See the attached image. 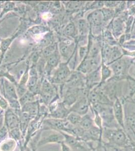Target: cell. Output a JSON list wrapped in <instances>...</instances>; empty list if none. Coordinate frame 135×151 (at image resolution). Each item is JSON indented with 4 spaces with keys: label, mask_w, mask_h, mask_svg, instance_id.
<instances>
[{
    "label": "cell",
    "mask_w": 135,
    "mask_h": 151,
    "mask_svg": "<svg viewBox=\"0 0 135 151\" xmlns=\"http://www.w3.org/2000/svg\"><path fill=\"white\" fill-rule=\"evenodd\" d=\"M101 10L104 18V23L106 27L115 17V9L103 7Z\"/></svg>",
    "instance_id": "obj_20"
},
{
    "label": "cell",
    "mask_w": 135,
    "mask_h": 151,
    "mask_svg": "<svg viewBox=\"0 0 135 151\" xmlns=\"http://www.w3.org/2000/svg\"><path fill=\"white\" fill-rule=\"evenodd\" d=\"M70 112V109L68 108L63 102L58 103L55 109L51 112V118L66 119Z\"/></svg>",
    "instance_id": "obj_12"
},
{
    "label": "cell",
    "mask_w": 135,
    "mask_h": 151,
    "mask_svg": "<svg viewBox=\"0 0 135 151\" xmlns=\"http://www.w3.org/2000/svg\"><path fill=\"white\" fill-rule=\"evenodd\" d=\"M10 131L13 139H14L16 141H19L20 139L21 136H22L19 127L13 129Z\"/></svg>",
    "instance_id": "obj_26"
},
{
    "label": "cell",
    "mask_w": 135,
    "mask_h": 151,
    "mask_svg": "<svg viewBox=\"0 0 135 151\" xmlns=\"http://www.w3.org/2000/svg\"><path fill=\"white\" fill-rule=\"evenodd\" d=\"M111 32L113 36L117 40L125 33V22L118 17H115L105 27Z\"/></svg>",
    "instance_id": "obj_4"
},
{
    "label": "cell",
    "mask_w": 135,
    "mask_h": 151,
    "mask_svg": "<svg viewBox=\"0 0 135 151\" xmlns=\"http://www.w3.org/2000/svg\"><path fill=\"white\" fill-rule=\"evenodd\" d=\"M77 45V42L75 45V42L70 40L62 41L59 45L60 54L64 58L69 61L75 51Z\"/></svg>",
    "instance_id": "obj_9"
},
{
    "label": "cell",
    "mask_w": 135,
    "mask_h": 151,
    "mask_svg": "<svg viewBox=\"0 0 135 151\" xmlns=\"http://www.w3.org/2000/svg\"><path fill=\"white\" fill-rule=\"evenodd\" d=\"M88 52V45L84 46H80L79 50H78V54L79 56L80 62H82V60L87 57Z\"/></svg>",
    "instance_id": "obj_25"
},
{
    "label": "cell",
    "mask_w": 135,
    "mask_h": 151,
    "mask_svg": "<svg viewBox=\"0 0 135 151\" xmlns=\"http://www.w3.org/2000/svg\"><path fill=\"white\" fill-rule=\"evenodd\" d=\"M19 117L12 110L8 109L5 113V123L7 129L12 130L19 127Z\"/></svg>",
    "instance_id": "obj_11"
},
{
    "label": "cell",
    "mask_w": 135,
    "mask_h": 151,
    "mask_svg": "<svg viewBox=\"0 0 135 151\" xmlns=\"http://www.w3.org/2000/svg\"><path fill=\"white\" fill-rule=\"evenodd\" d=\"M134 60V59L131 57L123 55L108 65L113 72V76L110 79L116 81L126 80L130 75L129 70Z\"/></svg>",
    "instance_id": "obj_1"
},
{
    "label": "cell",
    "mask_w": 135,
    "mask_h": 151,
    "mask_svg": "<svg viewBox=\"0 0 135 151\" xmlns=\"http://www.w3.org/2000/svg\"><path fill=\"white\" fill-rule=\"evenodd\" d=\"M16 142L14 139H6L0 143V151H14Z\"/></svg>",
    "instance_id": "obj_16"
},
{
    "label": "cell",
    "mask_w": 135,
    "mask_h": 151,
    "mask_svg": "<svg viewBox=\"0 0 135 151\" xmlns=\"http://www.w3.org/2000/svg\"><path fill=\"white\" fill-rule=\"evenodd\" d=\"M103 137L106 139L108 144L123 148L128 147L131 139L127 132L121 128L109 129L104 127Z\"/></svg>",
    "instance_id": "obj_2"
},
{
    "label": "cell",
    "mask_w": 135,
    "mask_h": 151,
    "mask_svg": "<svg viewBox=\"0 0 135 151\" xmlns=\"http://www.w3.org/2000/svg\"><path fill=\"white\" fill-rule=\"evenodd\" d=\"M34 101V95L32 93L26 92L22 97H21L19 100V103L22 106L28 103Z\"/></svg>",
    "instance_id": "obj_24"
},
{
    "label": "cell",
    "mask_w": 135,
    "mask_h": 151,
    "mask_svg": "<svg viewBox=\"0 0 135 151\" xmlns=\"http://www.w3.org/2000/svg\"><path fill=\"white\" fill-rule=\"evenodd\" d=\"M82 116L74 112L70 111L66 117L69 122L74 126L79 125Z\"/></svg>",
    "instance_id": "obj_22"
},
{
    "label": "cell",
    "mask_w": 135,
    "mask_h": 151,
    "mask_svg": "<svg viewBox=\"0 0 135 151\" xmlns=\"http://www.w3.org/2000/svg\"><path fill=\"white\" fill-rule=\"evenodd\" d=\"M101 55L93 58H84L77 67L76 70L84 75L92 72L101 65Z\"/></svg>",
    "instance_id": "obj_3"
},
{
    "label": "cell",
    "mask_w": 135,
    "mask_h": 151,
    "mask_svg": "<svg viewBox=\"0 0 135 151\" xmlns=\"http://www.w3.org/2000/svg\"><path fill=\"white\" fill-rule=\"evenodd\" d=\"M132 65H134V77L133 78L135 79V60H134Z\"/></svg>",
    "instance_id": "obj_31"
},
{
    "label": "cell",
    "mask_w": 135,
    "mask_h": 151,
    "mask_svg": "<svg viewBox=\"0 0 135 151\" xmlns=\"http://www.w3.org/2000/svg\"><path fill=\"white\" fill-rule=\"evenodd\" d=\"M71 74L72 72L68 65V63H62L55 72L53 77V81L56 83H64L67 81Z\"/></svg>",
    "instance_id": "obj_7"
},
{
    "label": "cell",
    "mask_w": 135,
    "mask_h": 151,
    "mask_svg": "<svg viewBox=\"0 0 135 151\" xmlns=\"http://www.w3.org/2000/svg\"><path fill=\"white\" fill-rule=\"evenodd\" d=\"M125 127H128L135 137V111L125 113Z\"/></svg>",
    "instance_id": "obj_14"
},
{
    "label": "cell",
    "mask_w": 135,
    "mask_h": 151,
    "mask_svg": "<svg viewBox=\"0 0 135 151\" xmlns=\"http://www.w3.org/2000/svg\"><path fill=\"white\" fill-rule=\"evenodd\" d=\"M113 115L117 124L121 128L126 132L125 127V113L123 104L119 98L116 99L113 105Z\"/></svg>",
    "instance_id": "obj_5"
},
{
    "label": "cell",
    "mask_w": 135,
    "mask_h": 151,
    "mask_svg": "<svg viewBox=\"0 0 135 151\" xmlns=\"http://www.w3.org/2000/svg\"><path fill=\"white\" fill-rule=\"evenodd\" d=\"M90 107L88 96L81 95L79 97L75 103L70 108V111L74 112L81 116L87 114Z\"/></svg>",
    "instance_id": "obj_6"
},
{
    "label": "cell",
    "mask_w": 135,
    "mask_h": 151,
    "mask_svg": "<svg viewBox=\"0 0 135 151\" xmlns=\"http://www.w3.org/2000/svg\"><path fill=\"white\" fill-rule=\"evenodd\" d=\"M130 102H131V103H133V104H135V101H133V100H132V101H130Z\"/></svg>",
    "instance_id": "obj_33"
},
{
    "label": "cell",
    "mask_w": 135,
    "mask_h": 151,
    "mask_svg": "<svg viewBox=\"0 0 135 151\" xmlns=\"http://www.w3.org/2000/svg\"><path fill=\"white\" fill-rule=\"evenodd\" d=\"M77 28L79 36L88 37L90 32V27L86 19L80 18L77 21Z\"/></svg>",
    "instance_id": "obj_13"
},
{
    "label": "cell",
    "mask_w": 135,
    "mask_h": 151,
    "mask_svg": "<svg viewBox=\"0 0 135 151\" xmlns=\"http://www.w3.org/2000/svg\"><path fill=\"white\" fill-rule=\"evenodd\" d=\"M8 134V129L6 127H3L0 129V143L5 139Z\"/></svg>",
    "instance_id": "obj_29"
},
{
    "label": "cell",
    "mask_w": 135,
    "mask_h": 151,
    "mask_svg": "<svg viewBox=\"0 0 135 151\" xmlns=\"http://www.w3.org/2000/svg\"><path fill=\"white\" fill-rule=\"evenodd\" d=\"M37 81H38V79L36 75L31 76V78H30L28 82V87L31 91H33V89L35 88L34 86H36Z\"/></svg>",
    "instance_id": "obj_28"
},
{
    "label": "cell",
    "mask_w": 135,
    "mask_h": 151,
    "mask_svg": "<svg viewBox=\"0 0 135 151\" xmlns=\"http://www.w3.org/2000/svg\"><path fill=\"white\" fill-rule=\"evenodd\" d=\"M38 110V104L36 102H32L24 105L22 106V112L35 116Z\"/></svg>",
    "instance_id": "obj_15"
},
{
    "label": "cell",
    "mask_w": 135,
    "mask_h": 151,
    "mask_svg": "<svg viewBox=\"0 0 135 151\" xmlns=\"http://www.w3.org/2000/svg\"><path fill=\"white\" fill-rule=\"evenodd\" d=\"M60 55L58 52H54L48 58V65L51 67H55L58 64L60 60Z\"/></svg>",
    "instance_id": "obj_23"
},
{
    "label": "cell",
    "mask_w": 135,
    "mask_h": 151,
    "mask_svg": "<svg viewBox=\"0 0 135 151\" xmlns=\"http://www.w3.org/2000/svg\"><path fill=\"white\" fill-rule=\"evenodd\" d=\"M5 86L7 98L9 100V101L13 100H17L18 96L16 93L15 89L14 88L13 86L8 82L5 81Z\"/></svg>",
    "instance_id": "obj_19"
},
{
    "label": "cell",
    "mask_w": 135,
    "mask_h": 151,
    "mask_svg": "<svg viewBox=\"0 0 135 151\" xmlns=\"http://www.w3.org/2000/svg\"><path fill=\"white\" fill-rule=\"evenodd\" d=\"M101 65L92 72L85 75V87L90 91L101 83Z\"/></svg>",
    "instance_id": "obj_8"
},
{
    "label": "cell",
    "mask_w": 135,
    "mask_h": 151,
    "mask_svg": "<svg viewBox=\"0 0 135 151\" xmlns=\"http://www.w3.org/2000/svg\"><path fill=\"white\" fill-rule=\"evenodd\" d=\"M120 2L121 1H103L104 7L107 8H110V9H115L120 3Z\"/></svg>",
    "instance_id": "obj_27"
},
{
    "label": "cell",
    "mask_w": 135,
    "mask_h": 151,
    "mask_svg": "<svg viewBox=\"0 0 135 151\" xmlns=\"http://www.w3.org/2000/svg\"><path fill=\"white\" fill-rule=\"evenodd\" d=\"M55 47L54 46H50L48 47L45 50L44 54L46 57H50L53 53H54L55 52Z\"/></svg>",
    "instance_id": "obj_30"
},
{
    "label": "cell",
    "mask_w": 135,
    "mask_h": 151,
    "mask_svg": "<svg viewBox=\"0 0 135 151\" xmlns=\"http://www.w3.org/2000/svg\"><path fill=\"white\" fill-rule=\"evenodd\" d=\"M25 149V151H32V150L30 149V148H29V147H26L25 148H24Z\"/></svg>",
    "instance_id": "obj_32"
},
{
    "label": "cell",
    "mask_w": 135,
    "mask_h": 151,
    "mask_svg": "<svg viewBox=\"0 0 135 151\" xmlns=\"http://www.w3.org/2000/svg\"><path fill=\"white\" fill-rule=\"evenodd\" d=\"M15 151H23L22 150H19V149H16V150Z\"/></svg>",
    "instance_id": "obj_34"
},
{
    "label": "cell",
    "mask_w": 135,
    "mask_h": 151,
    "mask_svg": "<svg viewBox=\"0 0 135 151\" xmlns=\"http://www.w3.org/2000/svg\"><path fill=\"white\" fill-rule=\"evenodd\" d=\"M64 137L60 132L56 131L50 134L48 136L40 139L38 142V147L49 144V143H58L61 144L64 142Z\"/></svg>",
    "instance_id": "obj_10"
},
{
    "label": "cell",
    "mask_w": 135,
    "mask_h": 151,
    "mask_svg": "<svg viewBox=\"0 0 135 151\" xmlns=\"http://www.w3.org/2000/svg\"><path fill=\"white\" fill-rule=\"evenodd\" d=\"M113 76L112 70L108 65H106L101 62V83H103L108 81Z\"/></svg>",
    "instance_id": "obj_17"
},
{
    "label": "cell",
    "mask_w": 135,
    "mask_h": 151,
    "mask_svg": "<svg viewBox=\"0 0 135 151\" xmlns=\"http://www.w3.org/2000/svg\"><path fill=\"white\" fill-rule=\"evenodd\" d=\"M64 33L69 37H75L78 34L77 27L73 22H71L66 26L64 29Z\"/></svg>",
    "instance_id": "obj_21"
},
{
    "label": "cell",
    "mask_w": 135,
    "mask_h": 151,
    "mask_svg": "<svg viewBox=\"0 0 135 151\" xmlns=\"http://www.w3.org/2000/svg\"><path fill=\"white\" fill-rule=\"evenodd\" d=\"M94 125L93 119L91 117L90 115L88 114L82 116L79 126L84 130L87 131Z\"/></svg>",
    "instance_id": "obj_18"
}]
</instances>
